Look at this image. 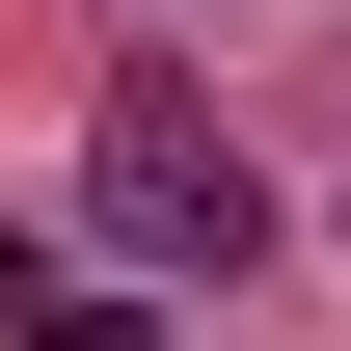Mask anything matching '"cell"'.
<instances>
[{"label":"cell","instance_id":"1","mask_svg":"<svg viewBox=\"0 0 351 351\" xmlns=\"http://www.w3.org/2000/svg\"><path fill=\"white\" fill-rule=\"evenodd\" d=\"M82 243H108V270H217V298H243V270H270V189H243L162 82H135V108L82 135Z\"/></svg>","mask_w":351,"mask_h":351}]
</instances>
